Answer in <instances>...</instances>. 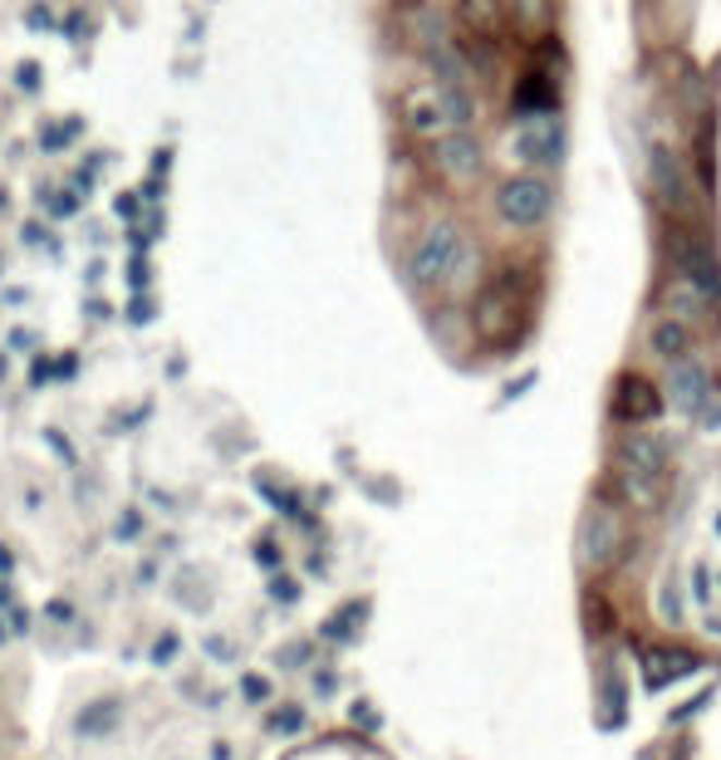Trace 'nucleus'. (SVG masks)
I'll use <instances>...</instances> for the list:
<instances>
[{"label":"nucleus","mask_w":721,"mask_h":760,"mask_svg":"<svg viewBox=\"0 0 721 760\" xmlns=\"http://www.w3.org/2000/svg\"><path fill=\"white\" fill-rule=\"evenodd\" d=\"M530 295H535V285L525 270H501L476 295V309H472V324L481 334V344H491V348L521 344L525 324H530Z\"/></svg>","instance_id":"obj_2"},{"label":"nucleus","mask_w":721,"mask_h":760,"mask_svg":"<svg viewBox=\"0 0 721 760\" xmlns=\"http://www.w3.org/2000/svg\"><path fill=\"white\" fill-rule=\"evenodd\" d=\"M398 21H403V40L413 45L423 60H432V54L452 50V21H447L437 5H427V0H417V5H403V11H398Z\"/></svg>","instance_id":"obj_10"},{"label":"nucleus","mask_w":721,"mask_h":760,"mask_svg":"<svg viewBox=\"0 0 721 760\" xmlns=\"http://www.w3.org/2000/svg\"><path fill=\"white\" fill-rule=\"evenodd\" d=\"M668 403L687 417H697L701 407L711 403V368L701 364V358L682 354L668 364Z\"/></svg>","instance_id":"obj_11"},{"label":"nucleus","mask_w":721,"mask_h":760,"mask_svg":"<svg viewBox=\"0 0 721 760\" xmlns=\"http://www.w3.org/2000/svg\"><path fill=\"white\" fill-rule=\"evenodd\" d=\"M432 168L442 172L447 182H476L486 172V152L476 143V133L466 128H452L432 143Z\"/></svg>","instance_id":"obj_9"},{"label":"nucleus","mask_w":721,"mask_h":760,"mask_svg":"<svg viewBox=\"0 0 721 760\" xmlns=\"http://www.w3.org/2000/svg\"><path fill=\"white\" fill-rule=\"evenodd\" d=\"M692 667H697V658H692V652H682V648H652L648 662H643V682H648V691H662L668 682L687 677Z\"/></svg>","instance_id":"obj_15"},{"label":"nucleus","mask_w":721,"mask_h":760,"mask_svg":"<svg viewBox=\"0 0 721 760\" xmlns=\"http://www.w3.org/2000/svg\"><path fill=\"white\" fill-rule=\"evenodd\" d=\"M398 119H403V128L413 133L417 143H437L442 133H452V113H447V99L437 84H413V89L403 94V103H398Z\"/></svg>","instance_id":"obj_8"},{"label":"nucleus","mask_w":721,"mask_h":760,"mask_svg":"<svg viewBox=\"0 0 721 760\" xmlns=\"http://www.w3.org/2000/svg\"><path fill=\"white\" fill-rule=\"evenodd\" d=\"M662 481H668V442L658 432H628L619 442V486L628 505L658 511Z\"/></svg>","instance_id":"obj_3"},{"label":"nucleus","mask_w":721,"mask_h":760,"mask_svg":"<svg viewBox=\"0 0 721 760\" xmlns=\"http://www.w3.org/2000/svg\"><path fill=\"white\" fill-rule=\"evenodd\" d=\"M579 564L584 569H609L623 550V515L609 501H589L579 515Z\"/></svg>","instance_id":"obj_6"},{"label":"nucleus","mask_w":721,"mask_h":760,"mask_svg":"<svg viewBox=\"0 0 721 760\" xmlns=\"http://www.w3.org/2000/svg\"><path fill=\"white\" fill-rule=\"evenodd\" d=\"M662 413V393L638 373H623L613 388V417L619 422H652Z\"/></svg>","instance_id":"obj_13"},{"label":"nucleus","mask_w":721,"mask_h":760,"mask_svg":"<svg viewBox=\"0 0 721 760\" xmlns=\"http://www.w3.org/2000/svg\"><path fill=\"white\" fill-rule=\"evenodd\" d=\"M564 152V123L554 109H540V113H521V128H515V158L525 162L530 172H545L554 168Z\"/></svg>","instance_id":"obj_7"},{"label":"nucleus","mask_w":721,"mask_h":760,"mask_svg":"<svg viewBox=\"0 0 721 760\" xmlns=\"http://www.w3.org/2000/svg\"><path fill=\"white\" fill-rule=\"evenodd\" d=\"M648 348L662 358V364H672V358L692 354V329L677 324V319H668V315H658L648 324Z\"/></svg>","instance_id":"obj_16"},{"label":"nucleus","mask_w":721,"mask_h":760,"mask_svg":"<svg viewBox=\"0 0 721 760\" xmlns=\"http://www.w3.org/2000/svg\"><path fill=\"white\" fill-rule=\"evenodd\" d=\"M677 275L697 290L707 305H721V266L707 241H677Z\"/></svg>","instance_id":"obj_12"},{"label":"nucleus","mask_w":721,"mask_h":760,"mask_svg":"<svg viewBox=\"0 0 721 760\" xmlns=\"http://www.w3.org/2000/svg\"><path fill=\"white\" fill-rule=\"evenodd\" d=\"M496 211L511 231H535L545 226V217L554 211V187L540 172H521V177H505L496 187Z\"/></svg>","instance_id":"obj_4"},{"label":"nucleus","mask_w":721,"mask_h":760,"mask_svg":"<svg viewBox=\"0 0 721 760\" xmlns=\"http://www.w3.org/2000/svg\"><path fill=\"white\" fill-rule=\"evenodd\" d=\"M456 25L476 45H496L505 35V0H456Z\"/></svg>","instance_id":"obj_14"},{"label":"nucleus","mask_w":721,"mask_h":760,"mask_svg":"<svg viewBox=\"0 0 721 760\" xmlns=\"http://www.w3.org/2000/svg\"><path fill=\"white\" fill-rule=\"evenodd\" d=\"M407 275L417 290H462L476 275V246L462 236L456 221H432L417 236L413 256H407Z\"/></svg>","instance_id":"obj_1"},{"label":"nucleus","mask_w":721,"mask_h":760,"mask_svg":"<svg viewBox=\"0 0 721 760\" xmlns=\"http://www.w3.org/2000/svg\"><path fill=\"white\" fill-rule=\"evenodd\" d=\"M505 25H515L525 40H540L550 30V0H505Z\"/></svg>","instance_id":"obj_18"},{"label":"nucleus","mask_w":721,"mask_h":760,"mask_svg":"<svg viewBox=\"0 0 721 760\" xmlns=\"http://www.w3.org/2000/svg\"><path fill=\"white\" fill-rule=\"evenodd\" d=\"M648 182H652V201H658L672 221L697 217V187H692L687 162L672 148H662V143L648 148Z\"/></svg>","instance_id":"obj_5"},{"label":"nucleus","mask_w":721,"mask_h":760,"mask_svg":"<svg viewBox=\"0 0 721 760\" xmlns=\"http://www.w3.org/2000/svg\"><path fill=\"white\" fill-rule=\"evenodd\" d=\"M707 309H711V305H707V299H701L697 290H692L682 275H677V280H668V290H662V315H668V319H677V324H687V329H692L701 315H707Z\"/></svg>","instance_id":"obj_17"}]
</instances>
